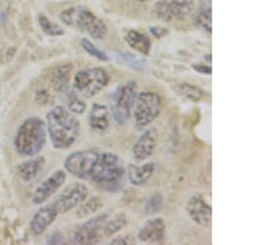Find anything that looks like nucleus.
Returning <instances> with one entry per match:
<instances>
[{
	"mask_svg": "<svg viewBox=\"0 0 279 245\" xmlns=\"http://www.w3.org/2000/svg\"><path fill=\"white\" fill-rule=\"evenodd\" d=\"M47 243H50V244H59V243H64V238H62V235L60 234V233H54V234H52V238H48L47 239Z\"/></svg>",
	"mask_w": 279,
	"mask_h": 245,
	"instance_id": "f704fd0d",
	"label": "nucleus"
},
{
	"mask_svg": "<svg viewBox=\"0 0 279 245\" xmlns=\"http://www.w3.org/2000/svg\"><path fill=\"white\" fill-rule=\"evenodd\" d=\"M81 205H82V203H81ZM101 207H102V201H101V198H98V197H93V198H91L88 202L85 203V205H82L80 208H78L77 216L87 217L89 216V214L96 213Z\"/></svg>",
	"mask_w": 279,
	"mask_h": 245,
	"instance_id": "a878e982",
	"label": "nucleus"
},
{
	"mask_svg": "<svg viewBox=\"0 0 279 245\" xmlns=\"http://www.w3.org/2000/svg\"><path fill=\"white\" fill-rule=\"evenodd\" d=\"M212 11H211V6L204 5L199 9L197 14L195 17V25L199 26L200 29H202L206 33L211 34L212 31Z\"/></svg>",
	"mask_w": 279,
	"mask_h": 245,
	"instance_id": "5701e85b",
	"label": "nucleus"
},
{
	"mask_svg": "<svg viewBox=\"0 0 279 245\" xmlns=\"http://www.w3.org/2000/svg\"><path fill=\"white\" fill-rule=\"evenodd\" d=\"M81 46L84 47L85 51L89 55V56H93L94 58H98L101 61H108V56L106 55V52H103L102 50H100L97 46H94L88 38H82L81 40Z\"/></svg>",
	"mask_w": 279,
	"mask_h": 245,
	"instance_id": "bb28decb",
	"label": "nucleus"
},
{
	"mask_svg": "<svg viewBox=\"0 0 279 245\" xmlns=\"http://www.w3.org/2000/svg\"><path fill=\"white\" fill-rule=\"evenodd\" d=\"M186 212L190 218L201 226H209L211 224L212 209L205 197L200 193H196L189 198L186 203Z\"/></svg>",
	"mask_w": 279,
	"mask_h": 245,
	"instance_id": "f8f14e48",
	"label": "nucleus"
},
{
	"mask_svg": "<svg viewBox=\"0 0 279 245\" xmlns=\"http://www.w3.org/2000/svg\"><path fill=\"white\" fill-rule=\"evenodd\" d=\"M67 104H68V109H70L71 113L73 114H78V115H81V114H84L85 111H86V103L75 94H71Z\"/></svg>",
	"mask_w": 279,
	"mask_h": 245,
	"instance_id": "c85d7f7f",
	"label": "nucleus"
},
{
	"mask_svg": "<svg viewBox=\"0 0 279 245\" xmlns=\"http://www.w3.org/2000/svg\"><path fill=\"white\" fill-rule=\"evenodd\" d=\"M165 230H167V226L163 218L158 217V218L149 219L138 233V239L144 243L158 244L165 238Z\"/></svg>",
	"mask_w": 279,
	"mask_h": 245,
	"instance_id": "2eb2a0df",
	"label": "nucleus"
},
{
	"mask_svg": "<svg viewBox=\"0 0 279 245\" xmlns=\"http://www.w3.org/2000/svg\"><path fill=\"white\" fill-rule=\"evenodd\" d=\"M64 181H66V173L61 170L55 171L36 188L34 197H32V202L35 205H41V203L46 202L52 194L56 193V191L64 185Z\"/></svg>",
	"mask_w": 279,
	"mask_h": 245,
	"instance_id": "ddd939ff",
	"label": "nucleus"
},
{
	"mask_svg": "<svg viewBox=\"0 0 279 245\" xmlns=\"http://www.w3.org/2000/svg\"><path fill=\"white\" fill-rule=\"evenodd\" d=\"M127 224V218L124 214L116 217V218L107 219L103 224V237H110V235L116 234V233L121 232L122 229L126 226Z\"/></svg>",
	"mask_w": 279,
	"mask_h": 245,
	"instance_id": "b1692460",
	"label": "nucleus"
},
{
	"mask_svg": "<svg viewBox=\"0 0 279 245\" xmlns=\"http://www.w3.org/2000/svg\"><path fill=\"white\" fill-rule=\"evenodd\" d=\"M205 1H209V3H210V1H211V0H205Z\"/></svg>",
	"mask_w": 279,
	"mask_h": 245,
	"instance_id": "e433bc0d",
	"label": "nucleus"
},
{
	"mask_svg": "<svg viewBox=\"0 0 279 245\" xmlns=\"http://www.w3.org/2000/svg\"><path fill=\"white\" fill-rule=\"evenodd\" d=\"M72 66L71 65H61L57 66L50 75V83L51 87L56 92H64L68 88V81H70V75Z\"/></svg>",
	"mask_w": 279,
	"mask_h": 245,
	"instance_id": "aec40b11",
	"label": "nucleus"
},
{
	"mask_svg": "<svg viewBox=\"0 0 279 245\" xmlns=\"http://www.w3.org/2000/svg\"><path fill=\"white\" fill-rule=\"evenodd\" d=\"M193 70H196L197 72H201V73H206V75H211L212 70L210 66H206V65H193Z\"/></svg>",
	"mask_w": 279,
	"mask_h": 245,
	"instance_id": "72a5a7b5",
	"label": "nucleus"
},
{
	"mask_svg": "<svg viewBox=\"0 0 279 245\" xmlns=\"http://www.w3.org/2000/svg\"><path fill=\"white\" fill-rule=\"evenodd\" d=\"M100 151L96 149L81 150L72 152L64 160V169L68 173L78 178H87L91 175V171L100 156Z\"/></svg>",
	"mask_w": 279,
	"mask_h": 245,
	"instance_id": "1a4fd4ad",
	"label": "nucleus"
},
{
	"mask_svg": "<svg viewBox=\"0 0 279 245\" xmlns=\"http://www.w3.org/2000/svg\"><path fill=\"white\" fill-rule=\"evenodd\" d=\"M164 206V198L161 194L155 193L148 200L147 205H145V213L147 214H156L161 210Z\"/></svg>",
	"mask_w": 279,
	"mask_h": 245,
	"instance_id": "cd10ccee",
	"label": "nucleus"
},
{
	"mask_svg": "<svg viewBox=\"0 0 279 245\" xmlns=\"http://www.w3.org/2000/svg\"><path fill=\"white\" fill-rule=\"evenodd\" d=\"M137 92L134 82H128L119 86L112 97V115L118 124L123 125L130 118Z\"/></svg>",
	"mask_w": 279,
	"mask_h": 245,
	"instance_id": "0eeeda50",
	"label": "nucleus"
},
{
	"mask_svg": "<svg viewBox=\"0 0 279 245\" xmlns=\"http://www.w3.org/2000/svg\"><path fill=\"white\" fill-rule=\"evenodd\" d=\"M36 102L41 105H50L54 103V95L46 88H40L36 91Z\"/></svg>",
	"mask_w": 279,
	"mask_h": 245,
	"instance_id": "c756f323",
	"label": "nucleus"
},
{
	"mask_svg": "<svg viewBox=\"0 0 279 245\" xmlns=\"http://www.w3.org/2000/svg\"><path fill=\"white\" fill-rule=\"evenodd\" d=\"M39 24H40L43 33L48 36H62L64 34V27L55 24V22L51 21L47 17H45L43 14L39 15Z\"/></svg>",
	"mask_w": 279,
	"mask_h": 245,
	"instance_id": "393cba45",
	"label": "nucleus"
},
{
	"mask_svg": "<svg viewBox=\"0 0 279 245\" xmlns=\"http://www.w3.org/2000/svg\"><path fill=\"white\" fill-rule=\"evenodd\" d=\"M107 219L108 214L103 213L77 226L72 234V242L77 244H96L101 242L103 238V224Z\"/></svg>",
	"mask_w": 279,
	"mask_h": 245,
	"instance_id": "9d476101",
	"label": "nucleus"
},
{
	"mask_svg": "<svg viewBox=\"0 0 279 245\" xmlns=\"http://www.w3.org/2000/svg\"><path fill=\"white\" fill-rule=\"evenodd\" d=\"M160 95L154 92H142L135 97L133 113H134V121L138 128H145L151 124L161 113Z\"/></svg>",
	"mask_w": 279,
	"mask_h": 245,
	"instance_id": "39448f33",
	"label": "nucleus"
},
{
	"mask_svg": "<svg viewBox=\"0 0 279 245\" xmlns=\"http://www.w3.org/2000/svg\"><path fill=\"white\" fill-rule=\"evenodd\" d=\"M150 33L153 36L160 38H163V36L167 35L168 30L164 29V27H160V26H153V27H150Z\"/></svg>",
	"mask_w": 279,
	"mask_h": 245,
	"instance_id": "2f4dec72",
	"label": "nucleus"
},
{
	"mask_svg": "<svg viewBox=\"0 0 279 245\" xmlns=\"http://www.w3.org/2000/svg\"><path fill=\"white\" fill-rule=\"evenodd\" d=\"M46 128L56 149H67L80 136L81 125L78 119L68 109L57 105L46 115Z\"/></svg>",
	"mask_w": 279,
	"mask_h": 245,
	"instance_id": "f257e3e1",
	"label": "nucleus"
},
{
	"mask_svg": "<svg viewBox=\"0 0 279 245\" xmlns=\"http://www.w3.org/2000/svg\"><path fill=\"white\" fill-rule=\"evenodd\" d=\"M46 139H47V128L45 121L36 116H31L26 119L18 129L14 145L18 154L31 157L43 150Z\"/></svg>",
	"mask_w": 279,
	"mask_h": 245,
	"instance_id": "7ed1b4c3",
	"label": "nucleus"
},
{
	"mask_svg": "<svg viewBox=\"0 0 279 245\" xmlns=\"http://www.w3.org/2000/svg\"><path fill=\"white\" fill-rule=\"evenodd\" d=\"M110 124V112L103 104L94 103L89 113V125L94 132H105Z\"/></svg>",
	"mask_w": 279,
	"mask_h": 245,
	"instance_id": "a211bd4d",
	"label": "nucleus"
},
{
	"mask_svg": "<svg viewBox=\"0 0 279 245\" xmlns=\"http://www.w3.org/2000/svg\"><path fill=\"white\" fill-rule=\"evenodd\" d=\"M133 239L130 237H118L113 239L110 244H133Z\"/></svg>",
	"mask_w": 279,
	"mask_h": 245,
	"instance_id": "473e14b6",
	"label": "nucleus"
},
{
	"mask_svg": "<svg viewBox=\"0 0 279 245\" xmlns=\"http://www.w3.org/2000/svg\"><path fill=\"white\" fill-rule=\"evenodd\" d=\"M154 166L153 162L149 164H144L142 166H137L134 164H130L128 166V178L132 185L134 186H142L147 182L149 178L153 176L154 173Z\"/></svg>",
	"mask_w": 279,
	"mask_h": 245,
	"instance_id": "6ab92c4d",
	"label": "nucleus"
},
{
	"mask_svg": "<svg viewBox=\"0 0 279 245\" xmlns=\"http://www.w3.org/2000/svg\"><path fill=\"white\" fill-rule=\"evenodd\" d=\"M138 1H142V3H144V1H148V0H138Z\"/></svg>",
	"mask_w": 279,
	"mask_h": 245,
	"instance_id": "c9c22d12",
	"label": "nucleus"
},
{
	"mask_svg": "<svg viewBox=\"0 0 279 245\" xmlns=\"http://www.w3.org/2000/svg\"><path fill=\"white\" fill-rule=\"evenodd\" d=\"M109 77L103 68H88L80 71L75 75L76 91L85 98H92L98 94L107 86Z\"/></svg>",
	"mask_w": 279,
	"mask_h": 245,
	"instance_id": "423d86ee",
	"label": "nucleus"
},
{
	"mask_svg": "<svg viewBox=\"0 0 279 245\" xmlns=\"http://www.w3.org/2000/svg\"><path fill=\"white\" fill-rule=\"evenodd\" d=\"M88 197V189L82 183H75L67 191L55 201L52 205L56 208L59 214H64L70 212L73 208L78 207L81 203H84Z\"/></svg>",
	"mask_w": 279,
	"mask_h": 245,
	"instance_id": "9b49d317",
	"label": "nucleus"
},
{
	"mask_svg": "<svg viewBox=\"0 0 279 245\" xmlns=\"http://www.w3.org/2000/svg\"><path fill=\"white\" fill-rule=\"evenodd\" d=\"M57 216H59V213H57L56 208H55V206L52 203L50 206L40 208L34 214L31 222H30V229H31L32 234H43L46 229L48 228V226L57 218Z\"/></svg>",
	"mask_w": 279,
	"mask_h": 245,
	"instance_id": "dca6fc26",
	"label": "nucleus"
},
{
	"mask_svg": "<svg viewBox=\"0 0 279 245\" xmlns=\"http://www.w3.org/2000/svg\"><path fill=\"white\" fill-rule=\"evenodd\" d=\"M60 19L64 24L88 34L94 40H103L107 35V26L105 21L96 17L86 6H72L60 14Z\"/></svg>",
	"mask_w": 279,
	"mask_h": 245,
	"instance_id": "20e7f679",
	"label": "nucleus"
},
{
	"mask_svg": "<svg viewBox=\"0 0 279 245\" xmlns=\"http://www.w3.org/2000/svg\"><path fill=\"white\" fill-rule=\"evenodd\" d=\"M195 9V0H158L154 14L158 19L167 22L185 20Z\"/></svg>",
	"mask_w": 279,
	"mask_h": 245,
	"instance_id": "6e6552de",
	"label": "nucleus"
},
{
	"mask_svg": "<svg viewBox=\"0 0 279 245\" xmlns=\"http://www.w3.org/2000/svg\"><path fill=\"white\" fill-rule=\"evenodd\" d=\"M45 169V159L43 156H39L36 159L29 160L22 164H20L16 169L18 176L21 178L24 182H31L39 177L43 170Z\"/></svg>",
	"mask_w": 279,
	"mask_h": 245,
	"instance_id": "f3484780",
	"label": "nucleus"
},
{
	"mask_svg": "<svg viewBox=\"0 0 279 245\" xmlns=\"http://www.w3.org/2000/svg\"><path fill=\"white\" fill-rule=\"evenodd\" d=\"M126 169L118 155L114 152L100 154L91 171V180L103 191L118 192L123 187Z\"/></svg>",
	"mask_w": 279,
	"mask_h": 245,
	"instance_id": "f03ea898",
	"label": "nucleus"
},
{
	"mask_svg": "<svg viewBox=\"0 0 279 245\" xmlns=\"http://www.w3.org/2000/svg\"><path fill=\"white\" fill-rule=\"evenodd\" d=\"M172 88H174L175 93L177 95H180V97L186 100H190V102H200L205 97L204 91L197 86H193V84L179 83L175 84Z\"/></svg>",
	"mask_w": 279,
	"mask_h": 245,
	"instance_id": "4be33fe9",
	"label": "nucleus"
},
{
	"mask_svg": "<svg viewBox=\"0 0 279 245\" xmlns=\"http://www.w3.org/2000/svg\"><path fill=\"white\" fill-rule=\"evenodd\" d=\"M158 141V132L155 129H149L140 135L137 143L133 146V156L137 161H144L154 154Z\"/></svg>",
	"mask_w": 279,
	"mask_h": 245,
	"instance_id": "4468645a",
	"label": "nucleus"
},
{
	"mask_svg": "<svg viewBox=\"0 0 279 245\" xmlns=\"http://www.w3.org/2000/svg\"><path fill=\"white\" fill-rule=\"evenodd\" d=\"M122 57H123L124 62H126L127 65L129 66V67H133V68H135V70H138V71H142L143 68L145 67L144 61H143V59L137 58V57H134V56H133V55L123 54V55H122Z\"/></svg>",
	"mask_w": 279,
	"mask_h": 245,
	"instance_id": "7c9ffc66",
	"label": "nucleus"
},
{
	"mask_svg": "<svg viewBox=\"0 0 279 245\" xmlns=\"http://www.w3.org/2000/svg\"><path fill=\"white\" fill-rule=\"evenodd\" d=\"M124 40L133 50L140 52L144 56H148L150 54L151 42L148 36L143 35L138 31H134V30H129L128 33L126 34V36H124Z\"/></svg>",
	"mask_w": 279,
	"mask_h": 245,
	"instance_id": "412c9836",
	"label": "nucleus"
}]
</instances>
